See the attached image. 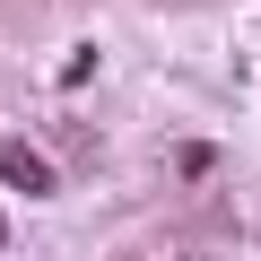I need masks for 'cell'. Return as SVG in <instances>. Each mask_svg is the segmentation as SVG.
Masks as SVG:
<instances>
[{"label":"cell","mask_w":261,"mask_h":261,"mask_svg":"<svg viewBox=\"0 0 261 261\" xmlns=\"http://www.w3.org/2000/svg\"><path fill=\"white\" fill-rule=\"evenodd\" d=\"M0 174H9L18 192H53V166H44L35 148H0Z\"/></svg>","instance_id":"6da1fadb"}]
</instances>
